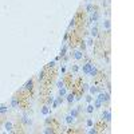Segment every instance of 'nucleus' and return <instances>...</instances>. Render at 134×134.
Returning <instances> with one entry per match:
<instances>
[{
	"mask_svg": "<svg viewBox=\"0 0 134 134\" xmlns=\"http://www.w3.org/2000/svg\"><path fill=\"white\" fill-rule=\"evenodd\" d=\"M95 130H97V133H100V131H105L106 129H109V126H107V122L105 119H98L97 122H95Z\"/></svg>",
	"mask_w": 134,
	"mask_h": 134,
	"instance_id": "f257e3e1",
	"label": "nucleus"
},
{
	"mask_svg": "<svg viewBox=\"0 0 134 134\" xmlns=\"http://www.w3.org/2000/svg\"><path fill=\"white\" fill-rule=\"evenodd\" d=\"M73 80H74L73 73H68L63 77V80H62V82H63V86L66 87V89H70L71 84H73Z\"/></svg>",
	"mask_w": 134,
	"mask_h": 134,
	"instance_id": "f03ea898",
	"label": "nucleus"
},
{
	"mask_svg": "<svg viewBox=\"0 0 134 134\" xmlns=\"http://www.w3.org/2000/svg\"><path fill=\"white\" fill-rule=\"evenodd\" d=\"M97 99H99L102 103H107V102L110 100V95H109V93H105V91H99V93H98Z\"/></svg>",
	"mask_w": 134,
	"mask_h": 134,
	"instance_id": "7ed1b4c3",
	"label": "nucleus"
},
{
	"mask_svg": "<svg viewBox=\"0 0 134 134\" xmlns=\"http://www.w3.org/2000/svg\"><path fill=\"white\" fill-rule=\"evenodd\" d=\"M93 66H94V64L91 63V62H87V63L83 64V67H82V71H83L84 74H87V75H89V73H90V70L93 68Z\"/></svg>",
	"mask_w": 134,
	"mask_h": 134,
	"instance_id": "20e7f679",
	"label": "nucleus"
},
{
	"mask_svg": "<svg viewBox=\"0 0 134 134\" xmlns=\"http://www.w3.org/2000/svg\"><path fill=\"white\" fill-rule=\"evenodd\" d=\"M23 87L26 89L27 91H32V89H34V79H28L26 83H24Z\"/></svg>",
	"mask_w": 134,
	"mask_h": 134,
	"instance_id": "39448f33",
	"label": "nucleus"
},
{
	"mask_svg": "<svg viewBox=\"0 0 134 134\" xmlns=\"http://www.w3.org/2000/svg\"><path fill=\"white\" fill-rule=\"evenodd\" d=\"M86 10H87V12H89V13H93V12H97V11H98V7L94 6V4H91V3H89L86 6Z\"/></svg>",
	"mask_w": 134,
	"mask_h": 134,
	"instance_id": "423d86ee",
	"label": "nucleus"
},
{
	"mask_svg": "<svg viewBox=\"0 0 134 134\" xmlns=\"http://www.w3.org/2000/svg\"><path fill=\"white\" fill-rule=\"evenodd\" d=\"M4 129H6V131H8V133L13 131V123L11 122V121H7V122H4Z\"/></svg>",
	"mask_w": 134,
	"mask_h": 134,
	"instance_id": "0eeeda50",
	"label": "nucleus"
},
{
	"mask_svg": "<svg viewBox=\"0 0 134 134\" xmlns=\"http://www.w3.org/2000/svg\"><path fill=\"white\" fill-rule=\"evenodd\" d=\"M102 119H105L106 122H109V121L111 119V113H110V110H103V113H102Z\"/></svg>",
	"mask_w": 134,
	"mask_h": 134,
	"instance_id": "6e6552de",
	"label": "nucleus"
},
{
	"mask_svg": "<svg viewBox=\"0 0 134 134\" xmlns=\"http://www.w3.org/2000/svg\"><path fill=\"white\" fill-rule=\"evenodd\" d=\"M10 107H19V98H17L16 95L11 98V103H10Z\"/></svg>",
	"mask_w": 134,
	"mask_h": 134,
	"instance_id": "1a4fd4ad",
	"label": "nucleus"
},
{
	"mask_svg": "<svg viewBox=\"0 0 134 134\" xmlns=\"http://www.w3.org/2000/svg\"><path fill=\"white\" fill-rule=\"evenodd\" d=\"M73 55H74V58H75L77 60H80L82 58H83V55H84V54H83V51L77 50V51H74V54H73Z\"/></svg>",
	"mask_w": 134,
	"mask_h": 134,
	"instance_id": "9d476101",
	"label": "nucleus"
},
{
	"mask_svg": "<svg viewBox=\"0 0 134 134\" xmlns=\"http://www.w3.org/2000/svg\"><path fill=\"white\" fill-rule=\"evenodd\" d=\"M52 102H54V103H52V107H54V109H56V107L59 106V105L62 103V102H63V97H58L56 99L52 100Z\"/></svg>",
	"mask_w": 134,
	"mask_h": 134,
	"instance_id": "9b49d317",
	"label": "nucleus"
},
{
	"mask_svg": "<svg viewBox=\"0 0 134 134\" xmlns=\"http://www.w3.org/2000/svg\"><path fill=\"white\" fill-rule=\"evenodd\" d=\"M22 122H23L24 125H31V119L28 118V115H27V114H24L23 117H22Z\"/></svg>",
	"mask_w": 134,
	"mask_h": 134,
	"instance_id": "f8f14e48",
	"label": "nucleus"
},
{
	"mask_svg": "<svg viewBox=\"0 0 134 134\" xmlns=\"http://www.w3.org/2000/svg\"><path fill=\"white\" fill-rule=\"evenodd\" d=\"M66 98H67V102H68L70 105L73 103L74 100H75V95H74L73 93H71V94H67V95H66Z\"/></svg>",
	"mask_w": 134,
	"mask_h": 134,
	"instance_id": "ddd939ff",
	"label": "nucleus"
},
{
	"mask_svg": "<svg viewBox=\"0 0 134 134\" xmlns=\"http://www.w3.org/2000/svg\"><path fill=\"white\" fill-rule=\"evenodd\" d=\"M8 107L7 105H0V114H6L7 111H8Z\"/></svg>",
	"mask_w": 134,
	"mask_h": 134,
	"instance_id": "4468645a",
	"label": "nucleus"
},
{
	"mask_svg": "<svg viewBox=\"0 0 134 134\" xmlns=\"http://www.w3.org/2000/svg\"><path fill=\"white\" fill-rule=\"evenodd\" d=\"M66 93H67V89L64 86H62L59 89V97H64V95H66Z\"/></svg>",
	"mask_w": 134,
	"mask_h": 134,
	"instance_id": "2eb2a0df",
	"label": "nucleus"
},
{
	"mask_svg": "<svg viewBox=\"0 0 134 134\" xmlns=\"http://www.w3.org/2000/svg\"><path fill=\"white\" fill-rule=\"evenodd\" d=\"M44 78H46V70L43 68V70L40 71V74H39V77H38V79H39V82H42Z\"/></svg>",
	"mask_w": 134,
	"mask_h": 134,
	"instance_id": "dca6fc26",
	"label": "nucleus"
},
{
	"mask_svg": "<svg viewBox=\"0 0 134 134\" xmlns=\"http://www.w3.org/2000/svg\"><path fill=\"white\" fill-rule=\"evenodd\" d=\"M102 105H103V103H102L99 99H95V100H94V105H93V106H94V109H99Z\"/></svg>",
	"mask_w": 134,
	"mask_h": 134,
	"instance_id": "f3484780",
	"label": "nucleus"
},
{
	"mask_svg": "<svg viewBox=\"0 0 134 134\" xmlns=\"http://www.w3.org/2000/svg\"><path fill=\"white\" fill-rule=\"evenodd\" d=\"M103 28H106V31H110V20L106 19L103 22Z\"/></svg>",
	"mask_w": 134,
	"mask_h": 134,
	"instance_id": "a211bd4d",
	"label": "nucleus"
},
{
	"mask_svg": "<svg viewBox=\"0 0 134 134\" xmlns=\"http://www.w3.org/2000/svg\"><path fill=\"white\" fill-rule=\"evenodd\" d=\"M48 113H50V107H48V105H44V106H43V109H42V114L47 115Z\"/></svg>",
	"mask_w": 134,
	"mask_h": 134,
	"instance_id": "6ab92c4d",
	"label": "nucleus"
},
{
	"mask_svg": "<svg viewBox=\"0 0 134 134\" xmlns=\"http://www.w3.org/2000/svg\"><path fill=\"white\" fill-rule=\"evenodd\" d=\"M91 36H98V27L97 26H94L91 28Z\"/></svg>",
	"mask_w": 134,
	"mask_h": 134,
	"instance_id": "aec40b11",
	"label": "nucleus"
},
{
	"mask_svg": "<svg viewBox=\"0 0 134 134\" xmlns=\"http://www.w3.org/2000/svg\"><path fill=\"white\" fill-rule=\"evenodd\" d=\"M90 93L91 94H98V93H99V89H98V86H91L90 87Z\"/></svg>",
	"mask_w": 134,
	"mask_h": 134,
	"instance_id": "412c9836",
	"label": "nucleus"
},
{
	"mask_svg": "<svg viewBox=\"0 0 134 134\" xmlns=\"http://www.w3.org/2000/svg\"><path fill=\"white\" fill-rule=\"evenodd\" d=\"M44 133H46V134H50V133L52 134V133H55V130H54V127H52V126H51V127H50V126H47L46 129H44Z\"/></svg>",
	"mask_w": 134,
	"mask_h": 134,
	"instance_id": "4be33fe9",
	"label": "nucleus"
},
{
	"mask_svg": "<svg viewBox=\"0 0 134 134\" xmlns=\"http://www.w3.org/2000/svg\"><path fill=\"white\" fill-rule=\"evenodd\" d=\"M97 73H98V68H95V67L93 66V68L90 70V73H89V75H91V77H95L97 75Z\"/></svg>",
	"mask_w": 134,
	"mask_h": 134,
	"instance_id": "5701e85b",
	"label": "nucleus"
},
{
	"mask_svg": "<svg viewBox=\"0 0 134 134\" xmlns=\"http://www.w3.org/2000/svg\"><path fill=\"white\" fill-rule=\"evenodd\" d=\"M74 119H75V118H74L73 115H67V117H66V122H67V123H73Z\"/></svg>",
	"mask_w": 134,
	"mask_h": 134,
	"instance_id": "b1692460",
	"label": "nucleus"
},
{
	"mask_svg": "<svg viewBox=\"0 0 134 134\" xmlns=\"http://www.w3.org/2000/svg\"><path fill=\"white\" fill-rule=\"evenodd\" d=\"M78 113H79V111H78V109H74V110H71V113H70V115H73L74 118H77V115H78Z\"/></svg>",
	"mask_w": 134,
	"mask_h": 134,
	"instance_id": "393cba45",
	"label": "nucleus"
},
{
	"mask_svg": "<svg viewBox=\"0 0 134 134\" xmlns=\"http://www.w3.org/2000/svg\"><path fill=\"white\" fill-rule=\"evenodd\" d=\"M78 70H79V67H78V66H77V64H74V66H73V67H71V73H74V74L77 73V71H78Z\"/></svg>",
	"mask_w": 134,
	"mask_h": 134,
	"instance_id": "a878e982",
	"label": "nucleus"
},
{
	"mask_svg": "<svg viewBox=\"0 0 134 134\" xmlns=\"http://www.w3.org/2000/svg\"><path fill=\"white\" fill-rule=\"evenodd\" d=\"M86 110H87V113H93V111H94V106H93V105H89Z\"/></svg>",
	"mask_w": 134,
	"mask_h": 134,
	"instance_id": "bb28decb",
	"label": "nucleus"
},
{
	"mask_svg": "<svg viewBox=\"0 0 134 134\" xmlns=\"http://www.w3.org/2000/svg\"><path fill=\"white\" fill-rule=\"evenodd\" d=\"M86 123H87V126H89V127H91V126L94 125V122H93V119H87Z\"/></svg>",
	"mask_w": 134,
	"mask_h": 134,
	"instance_id": "cd10ccee",
	"label": "nucleus"
},
{
	"mask_svg": "<svg viewBox=\"0 0 134 134\" xmlns=\"http://www.w3.org/2000/svg\"><path fill=\"white\" fill-rule=\"evenodd\" d=\"M94 40H93V38H90V39L87 40V44H89V46H94V43H93Z\"/></svg>",
	"mask_w": 134,
	"mask_h": 134,
	"instance_id": "c85d7f7f",
	"label": "nucleus"
},
{
	"mask_svg": "<svg viewBox=\"0 0 134 134\" xmlns=\"http://www.w3.org/2000/svg\"><path fill=\"white\" fill-rule=\"evenodd\" d=\"M86 100H87V102H91V100H93V97H91V95H87V97H86Z\"/></svg>",
	"mask_w": 134,
	"mask_h": 134,
	"instance_id": "c756f323",
	"label": "nucleus"
}]
</instances>
